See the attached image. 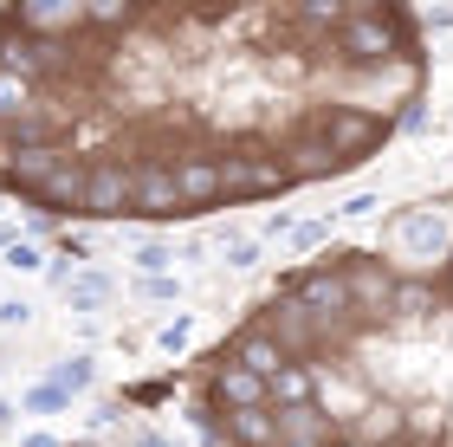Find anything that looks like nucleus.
<instances>
[{
    "mask_svg": "<svg viewBox=\"0 0 453 447\" xmlns=\"http://www.w3.org/2000/svg\"><path fill=\"white\" fill-rule=\"evenodd\" d=\"M39 104V85L19 72H0V124H13V117H27Z\"/></svg>",
    "mask_w": 453,
    "mask_h": 447,
    "instance_id": "nucleus-18",
    "label": "nucleus"
},
{
    "mask_svg": "<svg viewBox=\"0 0 453 447\" xmlns=\"http://www.w3.org/2000/svg\"><path fill=\"white\" fill-rule=\"evenodd\" d=\"M388 247H395V259H408L415 273H434L441 259L453 253V247H447V214H441V208H408V214H395Z\"/></svg>",
    "mask_w": 453,
    "mask_h": 447,
    "instance_id": "nucleus-7",
    "label": "nucleus"
},
{
    "mask_svg": "<svg viewBox=\"0 0 453 447\" xmlns=\"http://www.w3.org/2000/svg\"><path fill=\"white\" fill-rule=\"evenodd\" d=\"M13 415H19V409H13L7 396H0V428H13Z\"/></svg>",
    "mask_w": 453,
    "mask_h": 447,
    "instance_id": "nucleus-32",
    "label": "nucleus"
},
{
    "mask_svg": "<svg viewBox=\"0 0 453 447\" xmlns=\"http://www.w3.org/2000/svg\"><path fill=\"white\" fill-rule=\"evenodd\" d=\"M220 162H226V201H279L285 189H298L279 143H234L220 150Z\"/></svg>",
    "mask_w": 453,
    "mask_h": 447,
    "instance_id": "nucleus-2",
    "label": "nucleus"
},
{
    "mask_svg": "<svg viewBox=\"0 0 453 447\" xmlns=\"http://www.w3.org/2000/svg\"><path fill=\"white\" fill-rule=\"evenodd\" d=\"M331 52L343 58L349 72H382L388 58L415 52V39H408V19L395 7H382V13H349L343 27L331 33Z\"/></svg>",
    "mask_w": 453,
    "mask_h": 447,
    "instance_id": "nucleus-1",
    "label": "nucleus"
},
{
    "mask_svg": "<svg viewBox=\"0 0 453 447\" xmlns=\"http://www.w3.org/2000/svg\"><path fill=\"white\" fill-rule=\"evenodd\" d=\"M19 447H58L52 435H19Z\"/></svg>",
    "mask_w": 453,
    "mask_h": 447,
    "instance_id": "nucleus-31",
    "label": "nucleus"
},
{
    "mask_svg": "<svg viewBox=\"0 0 453 447\" xmlns=\"http://www.w3.org/2000/svg\"><path fill=\"white\" fill-rule=\"evenodd\" d=\"M208 415H214V409H208ZM214 428H220L226 447H279V441H285L273 402H265V409H226V415H214Z\"/></svg>",
    "mask_w": 453,
    "mask_h": 447,
    "instance_id": "nucleus-13",
    "label": "nucleus"
},
{
    "mask_svg": "<svg viewBox=\"0 0 453 447\" xmlns=\"http://www.w3.org/2000/svg\"><path fill=\"white\" fill-rule=\"evenodd\" d=\"M72 409V396L58 389V382L46 376V382H33V389H19V415H65Z\"/></svg>",
    "mask_w": 453,
    "mask_h": 447,
    "instance_id": "nucleus-19",
    "label": "nucleus"
},
{
    "mask_svg": "<svg viewBox=\"0 0 453 447\" xmlns=\"http://www.w3.org/2000/svg\"><path fill=\"white\" fill-rule=\"evenodd\" d=\"M285 298H298L311 318H349L357 312V298H349V273H343V253H324L318 266H298L279 279Z\"/></svg>",
    "mask_w": 453,
    "mask_h": 447,
    "instance_id": "nucleus-5",
    "label": "nucleus"
},
{
    "mask_svg": "<svg viewBox=\"0 0 453 447\" xmlns=\"http://www.w3.org/2000/svg\"><path fill=\"white\" fill-rule=\"evenodd\" d=\"M188 337H195V318H188V312H175V318L156 331V343H162L169 357H175V351H188Z\"/></svg>",
    "mask_w": 453,
    "mask_h": 447,
    "instance_id": "nucleus-24",
    "label": "nucleus"
},
{
    "mask_svg": "<svg viewBox=\"0 0 453 447\" xmlns=\"http://www.w3.org/2000/svg\"><path fill=\"white\" fill-rule=\"evenodd\" d=\"M318 124H324V136H331V150H337L343 169H357V162L382 156V143L395 136V124H388L376 104H331Z\"/></svg>",
    "mask_w": 453,
    "mask_h": 447,
    "instance_id": "nucleus-4",
    "label": "nucleus"
},
{
    "mask_svg": "<svg viewBox=\"0 0 453 447\" xmlns=\"http://www.w3.org/2000/svg\"><path fill=\"white\" fill-rule=\"evenodd\" d=\"M111 292H117V286H111V273H97V266L65 279V304H72V312H85V318H91V312H104Z\"/></svg>",
    "mask_w": 453,
    "mask_h": 447,
    "instance_id": "nucleus-16",
    "label": "nucleus"
},
{
    "mask_svg": "<svg viewBox=\"0 0 453 447\" xmlns=\"http://www.w3.org/2000/svg\"><path fill=\"white\" fill-rule=\"evenodd\" d=\"M27 324H33V304L27 298H19V292L0 298V331H27Z\"/></svg>",
    "mask_w": 453,
    "mask_h": 447,
    "instance_id": "nucleus-26",
    "label": "nucleus"
},
{
    "mask_svg": "<svg viewBox=\"0 0 453 447\" xmlns=\"http://www.w3.org/2000/svg\"><path fill=\"white\" fill-rule=\"evenodd\" d=\"M136 298H150V304H175V298H181V279H175V273H142V279H136Z\"/></svg>",
    "mask_w": 453,
    "mask_h": 447,
    "instance_id": "nucleus-23",
    "label": "nucleus"
},
{
    "mask_svg": "<svg viewBox=\"0 0 453 447\" xmlns=\"http://www.w3.org/2000/svg\"><path fill=\"white\" fill-rule=\"evenodd\" d=\"M0 247H7V240H0Z\"/></svg>",
    "mask_w": 453,
    "mask_h": 447,
    "instance_id": "nucleus-35",
    "label": "nucleus"
},
{
    "mask_svg": "<svg viewBox=\"0 0 453 447\" xmlns=\"http://www.w3.org/2000/svg\"><path fill=\"white\" fill-rule=\"evenodd\" d=\"M324 240H331V220H298V227H292V247H298V253L324 247Z\"/></svg>",
    "mask_w": 453,
    "mask_h": 447,
    "instance_id": "nucleus-27",
    "label": "nucleus"
},
{
    "mask_svg": "<svg viewBox=\"0 0 453 447\" xmlns=\"http://www.w3.org/2000/svg\"><path fill=\"white\" fill-rule=\"evenodd\" d=\"M130 220H188V201H181L175 162L169 156H136V208Z\"/></svg>",
    "mask_w": 453,
    "mask_h": 447,
    "instance_id": "nucleus-8",
    "label": "nucleus"
},
{
    "mask_svg": "<svg viewBox=\"0 0 453 447\" xmlns=\"http://www.w3.org/2000/svg\"><path fill=\"white\" fill-rule=\"evenodd\" d=\"M279 428H285V441H337L343 428H337V415L324 409V402H304V409H279Z\"/></svg>",
    "mask_w": 453,
    "mask_h": 447,
    "instance_id": "nucleus-15",
    "label": "nucleus"
},
{
    "mask_svg": "<svg viewBox=\"0 0 453 447\" xmlns=\"http://www.w3.org/2000/svg\"><path fill=\"white\" fill-rule=\"evenodd\" d=\"M331 447H369V441H357V435H337V441H331Z\"/></svg>",
    "mask_w": 453,
    "mask_h": 447,
    "instance_id": "nucleus-33",
    "label": "nucleus"
},
{
    "mask_svg": "<svg viewBox=\"0 0 453 447\" xmlns=\"http://www.w3.org/2000/svg\"><path fill=\"white\" fill-rule=\"evenodd\" d=\"M0 266H7V273H46L52 259H46L39 240H7V247H0Z\"/></svg>",
    "mask_w": 453,
    "mask_h": 447,
    "instance_id": "nucleus-21",
    "label": "nucleus"
},
{
    "mask_svg": "<svg viewBox=\"0 0 453 447\" xmlns=\"http://www.w3.org/2000/svg\"><path fill=\"white\" fill-rule=\"evenodd\" d=\"M214 240H220V259H226L234 273H253V266H259V253H265V240H246V234L234 227V220H220Z\"/></svg>",
    "mask_w": 453,
    "mask_h": 447,
    "instance_id": "nucleus-17",
    "label": "nucleus"
},
{
    "mask_svg": "<svg viewBox=\"0 0 453 447\" xmlns=\"http://www.w3.org/2000/svg\"><path fill=\"white\" fill-rule=\"evenodd\" d=\"M136 208V162L130 156H91L85 162V214L78 220H130Z\"/></svg>",
    "mask_w": 453,
    "mask_h": 447,
    "instance_id": "nucleus-6",
    "label": "nucleus"
},
{
    "mask_svg": "<svg viewBox=\"0 0 453 447\" xmlns=\"http://www.w3.org/2000/svg\"><path fill=\"white\" fill-rule=\"evenodd\" d=\"M292 227H298L292 214H265V227H259V240H265V247H279V240H292Z\"/></svg>",
    "mask_w": 453,
    "mask_h": 447,
    "instance_id": "nucleus-28",
    "label": "nucleus"
},
{
    "mask_svg": "<svg viewBox=\"0 0 453 447\" xmlns=\"http://www.w3.org/2000/svg\"><path fill=\"white\" fill-rule=\"evenodd\" d=\"M273 402V389H265V376L259 370H246V363L234 357H208V409L226 415V409H265Z\"/></svg>",
    "mask_w": 453,
    "mask_h": 447,
    "instance_id": "nucleus-9",
    "label": "nucleus"
},
{
    "mask_svg": "<svg viewBox=\"0 0 453 447\" xmlns=\"http://www.w3.org/2000/svg\"><path fill=\"white\" fill-rule=\"evenodd\" d=\"M265 389H273V409H304L318 402V363H285L265 376Z\"/></svg>",
    "mask_w": 453,
    "mask_h": 447,
    "instance_id": "nucleus-14",
    "label": "nucleus"
},
{
    "mask_svg": "<svg viewBox=\"0 0 453 447\" xmlns=\"http://www.w3.org/2000/svg\"><path fill=\"white\" fill-rule=\"evenodd\" d=\"M427 27H453V7H434V13H427Z\"/></svg>",
    "mask_w": 453,
    "mask_h": 447,
    "instance_id": "nucleus-30",
    "label": "nucleus"
},
{
    "mask_svg": "<svg viewBox=\"0 0 453 447\" xmlns=\"http://www.w3.org/2000/svg\"><path fill=\"white\" fill-rule=\"evenodd\" d=\"M441 292H447V298H453V253H447V259H441Z\"/></svg>",
    "mask_w": 453,
    "mask_h": 447,
    "instance_id": "nucleus-29",
    "label": "nucleus"
},
{
    "mask_svg": "<svg viewBox=\"0 0 453 447\" xmlns=\"http://www.w3.org/2000/svg\"><path fill=\"white\" fill-rule=\"evenodd\" d=\"M343 273H349V298H357V331L363 337H376L382 324H388V298H395V279H402V266L388 253H369V247H357V253H343Z\"/></svg>",
    "mask_w": 453,
    "mask_h": 447,
    "instance_id": "nucleus-3",
    "label": "nucleus"
},
{
    "mask_svg": "<svg viewBox=\"0 0 453 447\" xmlns=\"http://www.w3.org/2000/svg\"><path fill=\"white\" fill-rule=\"evenodd\" d=\"M369 214H382V195H369V189H357V195L337 208V220H369Z\"/></svg>",
    "mask_w": 453,
    "mask_h": 447,
    "instance_id": "nucleus-25",
    "label": "nucleus"
},
{
    "mask_svg": "<svg viewBox=\"0 0 453 447\" xmlns=\"http://www.w3.org/2000/svg\"><path fill=\"white\" fill-rule=\"evenodd\" d=\"M7 13L27 19L33 33H58V39H72V33L91 27V0H13Z\"/></svg>",
    "mask_w": 453,
    "mask_h": 447,
    "instance_id": "nucleus-12",
    "label": "nucleus"
},
{
    "mask_svg": "<svg viewBox=\"0 0 453 447\" xmlns=\"http://www.w3.org/2000/svg\"><path fill=\"white\" fill-rule=\"evenodd\" d=\"M279 156H285V169H292L298 189H304V181H331V175H343V162H337V150H331V136H324V124L292 130V136L279 143Z\"/></svg>",
    "mask_w": 453,
    "mask_h": 447,
    "instance_id": "nucleus-11",
    "label": "nucleus"
},
{
    "mask_svg": "<svg viewBox=\"0 0 453 447\" xmlns=\"http://www.w3.org/2000/svg\"><path fill=\"white\" fill-rule=\"evenodd\" d=\"M175 259H181V253H175V247H169V240H162V234H156V240H136V253H130V266H136V273H175Z\"/></svg>",
    "mask_w": 453,
    "mask_h": 447,
    "instance_id": "nucleus-22",
    "label": "nucleus"
},
{
    "mask_svg": "<svg viewBox=\"0 0 453 447\" xmlns=\"http://www.w3.org/2000/svg\"><path fill=\"white\" fill-rule=\"evenodd\" d=\"M52 382H58L65 396H85L91 382H97V363H91L85 351H78V357H65V363H52Z\"/></svg>",
    "mask_w": 453,
    "mask_h": 447,
    "instance_id": "nucleus-20",
    "label": "nucleus"
},
{
    "mask_svg": "<svg viewBox=\"0 0 453 447\" xmlns=\"http://www.w3.org/2000/svg\"><path fill=\"white\" fill-rule=\"evenodd\" d=\"M130 7H156V0H130Z\"/></svg>",
    "mask_w": 453,
    "mask_h": 447,
    "instance_id": "nucleus-34",
    "label": "nucleus"
},
{
    "mask_svg": "<svg viewBox=\"0 0 453 447\" xmlns=\"http://www.w3.org/2000/svg\"><path fill=\"white\" fill-rule=\"evenodd\" d=\"M175 181H181L188 214L220 208V201H226V162H220V150H181L175 156Z\"/></svg>",
    "mask_w": 453,
    "mask_h": 447,
    "instance_id": "nucleus-10",
    "label": "nucleus"
}]
</instances>
